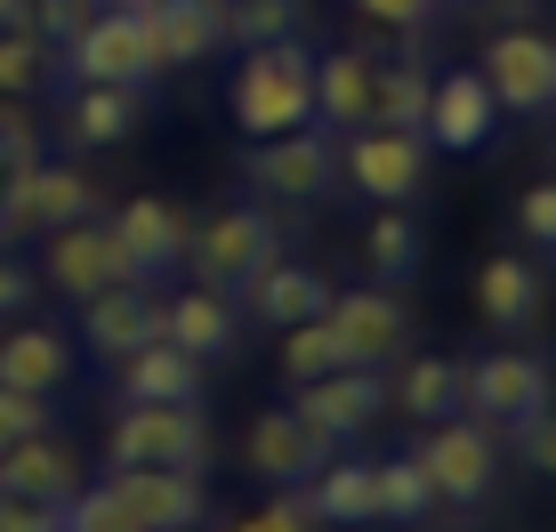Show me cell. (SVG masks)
<instances>
[{
    "instance_id": "obj_14",
    "label": "cell",
    "mask_w": 556,
    "mask_h": 532,
    "mask_svg": "<svg viewBox=\"0 0 556 532\" xmlns=\"http://www.w3.org/2000/svg\"><path fill=\"white\" fill-rule=\"evenodd\" d=\"M492 138H501V105H492L484 73L476 65L435 73V89H428V145L435 154H492Z\"/></svg>"
},
{
    "instance_id": "obj_30",
    "label": "cell",
    "mask_w": 556,
    "mask_h": 532,
    "mask_svg": "<svg viewBox=\"0 0 556 532\" xmlns=\"http://www.w3.org/2000/svg\"><path fill=\"white\" fill-rule=\"evenodd\" d=\"M435 484L419 477L412 452H388V460H371V524H395V532H419L435 517Z\"/></svg>"
},
{
    "instance_id": "obj_3",
    "label": "cell",
    "mask_w": 556,
    "mask_h": 532,
    "mask_svg": "<svg viewBox=\"0 0 556 532\" xmlns=\"http://www.w3.org/2000/svg\"><path fill=\"white\" fill-rule=\"evenodd\" d=\"M282 251V218L275 202H226V211L194 218V242H186V275L210 282V291H242L266 258Z\"/></svg>"
},
{
    "instance_id": "obj_27",
    "label": "cell",
    "mask_w": 556,
    "mask_h": 532,
    "mask_svg": "<svg viewBox=\"0 0 556 532\" xmlns=\"http://www.w3.org/2000/svg\"><path fill=\"white\" fill-rule=\"evenodd\" d=\"M113 379H122V404H202V364L169 339H146L138 355H122Z\"/></svg>"
},
{
    "instance_id": "obj_31",
    "label": "cell",
    "mask_w": 556,
    "mask_h": 532,
    "mask_svg": "<svg viewBox=\"0 0 556 532\" xmlns=\"http://www.w3.org/2000/svg\"><path fill=\"white\" fill-rule=\"evenodd\" d=\"M459 355H419V364L395 371V388H388V404H404L412 420H452L459 411Z\"/></svg>"
},
{
    "instance_id": "obj_40",
    "label": "cell",
    "mask_w": 556,
    "mask_h": 532,
    "mask_svg": "<svg viewBox=\"0 0 556 532\" xmlns=\"http://www.w3.org/2000/svg\"><path fill=\"white\" fill-rule=\"evenodd\" d=\"M516 435H525V460H532V477H548V484H556V379H548L541 411H532V420L516 428Z\"/></svg>"
},
{
    "instance_id": "obj_15",
    "label": "cell",
    "mask_w": 556,
    "mask_h": 532,
    "mask_svg": "<svg viewBox=\"0 0 556 532\" xmlns=\"http://www.w3.org/2000/svg\"><path fill=\"white\" fill-rule=\"evenodd\" d=\"M468 299H476V322H484V331L525 339L532 322H541V307H548V275L532 258H516V251H492L484 266H476Z\"/></svg>"
},
{
    "instance_id": "obj_26",
    "label": "cell",
    "mask_w": 556,
    "mask_h": 532,
    "mask_svg": "<svg viewBox=\"0 0 556 532\" xmlns=\"http://www.w3.org/2000/svg\"><path fill=\"white\" fill-rule=\"evenodd\" d=\"M371 89H379V56L363 49H323L315 56V129H363L371 122Z\"/></svg>"
},
{
    "instance_id": "obj_35",
    "label": "cell",
    "mask_w": 556,
    "mask_h": 532,
    "mask_svg": "<svg viewBox=\"0 0 556 532\" xmlns=\"http://www.w3.org/2000/svg\"><path fill=\"white\" fill-rule=\"evenodd\" d=\"M306 33V0H226V41L258 49V41H291Z\"/></svg>"
},
{
    "instance_id": "obj_16",
    "label": "cell",
    "mask_w": 556,
    "mask_h": 532,
    "mask_svg": "<svg viewBox=\"0 0 556 532\" xmlns=\"http://www.w3.org/2000/svg\"><path fill=\"white\" fill-rule=\"evenodd\" d=\"M146 339H162V299H153V282L81 299V347L98 355V364H122V355H138Z\"/></svg>"
},
{
    "instance_id": "obj_12",
    "label": "cell",
    "mask_w": 556,
    "mask_h": 532,
    "mask_svg": "<svg viewBox=\"0 0 556 532\" xmlns=\"http://www.w3.org/2000/svg\"><path fill=\"white\" fill-rule=\"evenodd\" d=\"M98 211H105V194H98V178H89L81 162H33L25 186H16V202H9V218H0V242L56 235V226L98 218Z\"/></svg>"
},
{
    "instance_id": "obj_11",
    "label": "cell",
    "mask_w": 556,
    "mask_h": 532,
    "mask_svg": "<svg viewBox=\"0 0 556 532\" xmlns=\"http://www.w3.org/2000/svg\"><path fill=\"white\" fill-rule=\"evenodd\" d=\"M331 331H339V347H348V364H371V371H388V364H404V347H412V307H404V291H388V282H363V291H331Z\"/></svg>"
},
{
    "instance_id": "obj_39",
    "label": "cell",
    "mask_w": 556,
    "mask_h": 532,
    "mask_svg": "<svg viewBox=\"0 0 556 532\" xmlns=\"http://www.w3.org/2000/svg\"><path fill=\"white\" fill-rule=\"evenodd\" d=\"M56 395H25V388H0V444H16V435H41L56 420Z\"/></svg>"
},
{
    "instance_id": "obj_8",
    "label": "cell",
    "mask_w": 556,
    "mask_h": 532,
    "mask_svg": "<svg viewBox=\"0 0 556 532\" xmlns=\"http://www.w3.org/2000/svg\"><path fill=\"white\" fill-rule=\"evenodd\" d=\"M41 282L65 299H89V291H129V282H153V275L129 258V242L98 211V218H73L56 235H41Z\"/></svg>"
},
{
    "instance_id": "obj_25",
    "label": "cell",
    "mask_w": 556,
    "mask_h": 532,
    "mask_svg": "<svg viewBox=\"0 0 556 532\" xmlns=\"http://www.w3.org/2000/svg\"><path fill=\"white\" fill-rule=\"evenodd\" d=\"M146 25H153L162 73H178L226 49V0H146Z\"/></svg>"
},
{
    "instance_id": "obj_41",
    "label": "cell",
    "mask_w": 556,
    "mask_h": 532,
    "mask_svg": "<svg viewBox=\"0 0 556 532\" xmlns=\"http://www.w3.org/2000/svg\"><path fill=\"white\" fill-rule=\"evenodd\" d=\"M0 532H65V501H33V492H0Z\"/></svg>"
},
{
    "instance_id": "obj_20",
    "label": "cell",
    "mask_w": 556,
    "mask_h": 532,
    "mask_svg": "<svg viewBox=\"0 0 556 532\" xmlns=\"http://www.w3.org/2000/svg\"><path fill=\"white\" fill-rule=\"evenodd\" d=\"M105 218H113V235L129 242V258H138L153 282L186 266V242H194V211H186V202L138 194V202H122V211H105Z\"/></svg>"
},
{
    "instance_id": "obj_4",
    "label": "cell",
    "mask_w": 556,
    "mask_h": 532,
    "mask_svg": "<svg viewBox=\"0 0 556 532\" xmlns=\"http://www.w3.org/2000/svg\"><path fill=\"white\" fill-rule=\"evenodd\" d=\"M242 186L275 211H299V202H323L339 186V138L331 129H282V138H251L242 145Z\"/></svg>"
},
{
    "instance_id": "obj_13",
    "label": "cell",
    "mask_w": 556,
    "mask_h": 532,
    "mask_svg": "<svg viewBox=\"0 0 556 532\" xmlns=\"http://www.w3.org/2000/svg\"><path fill=\"white\" fill-rule=\"evenodd\" d=\"M291 411L306 428H323L331 444H355L363 428L388 411V379H379L371 364H339L323 379H306V388H291Z\"/></svg>"
},
{
    "instance_id": "obj_46",
    "label": "cell",
    "mask_w": 556,
    "mask_h": 532,
    "mask_svg": "<svg viewBox=\"0 0 556 532\" xmlns=\"http://www.w3.org/2000/svg\"><path fill=\"white\" fill-rule=\"evenodd\" d=\"M435 9H492V0H435Z\"/></svg>"
},
{
    "instance_id": "obj_23",
    "label": "cell",
    "mask_w": 556,
    "mask_h": 532,
    "mask_svg": "<svg viewBox=\"0 0 556 532\" xmlns=\"http://www.w3.org/2000/svg\"><path fill=\"white\" fill-rule=\"evenodd\" d=\"M105 484L122 492L153 532H186V524L210 517V484L194 468H105Z\"/></svg>"
},
{
    "instance_id": "obj_2",
    "label": "cell",
    "mask_w": 556,
    "mask_h": 532,
    "mask_svg": "<svg viewBox=\"0 0 556 532\" xmlns=\"http://www.w3.org/2000/svg\"><path fill=\"white\" fill-rule=\"evenodd\" d=\"M56 81H65V89H81V81H98V89H146V81H162L146 9H113V0H98V16L56 49Z\"/></svg>"
},
{
    "instance_id": "obj_42",
    "label": "cell",
    "mask_w": 556,
    "mask_h": 532,
    "mask_svg": "<svg viewBox=\"0 0 556 532\" xmlns=\"http://www.w3.org/2000/svg\"><path fill=\"white\" fill-rule=\"evenodd\" d=\"M348 9L363 25H379V33H419L435 16V0H348Z\"/></svg>"
},
{
    "instance_id": "obj_37",
    "label": "cell",
    "mask_w": 556,
    "mask_h": 532,
    "mask_svg": "<svg viewBox=\"0 0 556 532\" xmlns=\"http://www.w3.org/2000/svg\"><path fill=\"white\" fill-rule=\"evenodd\" d=\"M89 16H98V0H33V9H25V33H41L49 49H65Z\"/></svg>"
},
{
    "instance_id": "obj_7",
    "label": "cell",
    "mask_w": 556,
    "mask_h": 532,
    "mask_svg": "<svg viewBox=\"0 0 556 532\" xmlns=\"http://www.w3.org/2000/svg\"><path fill=\"white\" fill-rule=\"evenodd\" d=\"M339 186L363 202H419L428 194V138L388 122L339 129Z\"/></svg>"
},
{
    "instance_id": "obj_32",
    "label": "cell",
    "mask_w": 556,
    "mask_h": 532,
    "mask_svg": "<svg viewBox=\"0 0 556 532\" xmlns=\"http://www.w3.org/2000/svg\"><path fill=\"white\" fill-rule=\"evenodd\" d=\"M339 364H348V347H339L331 315H306V322L282 331V355H275L282 388H306V379H323V371H339Z\"/></svg>"
},
{
    "instance_id": "obj_17",
    "label": "cell",
    "mask_w": 556,
    "mask_h": 532,
    "mask_svg": "<svg viewBox=\"0 0 556 532\" xmlns=\"http://www.w3.org/2000/svg\"><path fill=\"white\" fill-rule=\"evenodd\" d=\"M242 452H251V477H266V484L291 492V484L315 477L339 444H331L323 428H306L291 404H275V411H258V420H251V444H242Z\"/></svg>"
},
{
    "instance_id": "obj_6",
    "label": "cell",
    "mask_w": 556,
    "mask_h": 532,
    "mask_svg": "<svg viewBox=\"0 0 556 532\" xmlns=\"http://www.w3.org/2000/svg\"><path fill=\"white\" fill-rule=\"evenodd\" d=\"M105 468H210V420L202 404H122L105 428Z\"/></svg>"
},
{
    "instance_id": "obj_44",
    "label": "cell",
    "mask_w": 556,
    "mask_h": 532,
    "mask_svg": "<svg viewBox=\"0 0 556 532\" xmlns=\"http://www.w3.org/2000/svg\"><path fill=\"white\" fill-rule=\"evenodd\" d=\"M25 307H33V266L16 258L9 242H0V322H9V315H25Z\"/></svg>"
},
{
    "instance_id": "obj_5",
    "label": "cell",
    "mask_w": 556,
    "mask_h": 532,
    "mask_svg": "<svg viewBox=\"0 0 556 532\" xmlns=\"http://www.w3.org/2000/svg\"><path fill=\"white\" fill-rule=\"evenodd\" d=\"M412 460H419V477L435 484V501H444V508H484V501H492V484H501V452H492V428H484V420H468V411H452V420H419Z\"/></svg>"
},
{
    "instance_id": "obj_28",
    "label": "cell",
    "mask_w": 556,
    "mask_h": 532,
    "mask_svg": "<svg viewBox=\"0 0 556 532\" xmlns=\"http://www.w3.org/2000/svg\"><path fill=\"white\" fill-rule=\"evenodd\" d=\"M306 517L331 524V532H363L371 524V460H355V452H331V460L315 468V477L299 484Z\"/></svg>"
},
{
    "instance_id": "obj_34",
    "label": "cell",
    "mask_w": 556,
    "mask_h": 532,
    "mask_svg": "<svg viewBox=\"0 0 556 532\" xmlns=\"http://www.w3.org/2000/svg\"><path fill=\"white\" fill-rule=\"evenodd\" d=\"M56 89V49L41 33H0V98H49Z\"/></svg>"
},
{
    "instance_id": "obj_9",
    "label": "cell",
    "mask_w": 556,
    "mask_h": 532,
    "mask_svg": "<svg viewBox=\"0 0 556 532\" xmlns=\"http://www.w3.org/2000/svg\"><path fill=\"white\" fill-rule=\"evenodd\" d=\"M484 89L501 105V122H548L556 113V33L541 25H501L484 41Z\"/></svg>"
},
{
    "instance_id": "obj_1",
    "label": "cell",
    "mask_w": 556,
    "mask_h": 532,
    "mask_svg": "<svg viewBox=\"0 0 556 532\" xmlns=\"http://www.w3.org/2000/svg\"><path fill=\"white\" fill-rule=\"evenodd\" d=\"M226 105H235V129H242V138H282V129H306V122H315V49H306V33L242 49L235 98H226Z\"/></svg>"
},
{
    "instance_id": "obj_22",
    "label": "cell",
    "mask_w": 556,
    "mask_h": 532,
    "mask_svg": "<svg viewBox=\"0 0 556 532\" xmlns=\"http://www.w3.org/2000/svg\"><path fill=\"white\" fill-rule=\"evenodd\" d=\"M235 299H242V315H251V322H266V331H291V322H306V315L331 307V275H315V266H299V258L275 251Z\"/></svg>"
},
{
    "instance_id": "obj_33",
    "label": "cell",
    "mask_w": 556,
    "mask_h": 532,
    "mask_svg": "<svg viewBox=\"0 0 556 532\" xmlns=\"http://www.w3.org/2000/svg\"><path fill=\"white\" fill-rule=\"evenodd\" d=\"M428 89H435V73H428V65H379L371 122H388V129H419V138H428Z\"/></svg>"
},
{
    "instance_id": "obj_43",
    "label": "cell",
    "mask_w": 556,
    "mask_h": 532,
    "mask_svg": "<svg viewBox=\"0 0 556 532\" xmlns=\"http://www.w3.org/2000/svg\"><path fill=\"white\" fill-rule=\"evenodd\" d=\"M226 532H315V517H306V501H299V484H291L282 501L251 508V517H242V524H226Z\"/></svg>"
},
{
    "instance_id": "obj_45",
    "label": "cell",
    "mask_w": 556,
    "mask_h": 532,
    "mask_svg": "<svg viewBox=\"0 0 556 532\" xmlns=\"http://www.w3.org/2000/svg\"><path fill=\"white\" fill-rule=\"evenodd\" d=\"M25 9L33 0H0V33H25Z\"/></svg>"
},
{
    "instance_id": "obj_47",
    "label": "cell",
    "mask_w": 556,
    "mask_h": 532,
    "mask_svg": "<svg viewBox=\"0 0 556 532\" xmlns=\"http://www.w3.org/2000/svg\"><path fill=\"white\" fill-rule=\"evenodd\" d=\"M113 9H146V0H113Z\"/></svg>"
},
{
    "instance_id": "obj_24",
    "label": "cell",
    "mask_w": 556,
    "mask_h": 532,
    "mask_svg": "<svg viewBox=\"0 0 556 532\" xmlns=\"http://www.w3.org/2000/svg\"><path fill=\"white\" fill-rule=\"evenodd\" d=\"M81 484H89V477H81V452H73L56 428L0 444V492H33V501H73Z\"/></svg>"
},
{
    "instance_id": "obj_18",
    "label": "cell",
    "mask_w": 556,
    "mask_h": 532,
    "mask_svg": "<svg viewBox=\"0 0 556 532\" xmlns=\"http://www.w3.org/2000/svg\"><path fill=\"white\" fill-rule=\"evenodd\" d=\"M73 371H81V347H73L56 322H16L0 331V388H25V395H65Z\"/></svg>"
},
{
    "instance_id": "obj_19",
    "label": "cell",
    "mask_w": 556,
    "mask_h": 532,
    "mask_svg": "<svg viewBox=\"0 0 556 532\" xmlns=\"http://www.w3.org/2000/svg\"><path fill=\"white\" fill-rule=\"evenodd\" d=\"M162 339L169 347H186L194 364H226L242 339V307L235 291H210V282H186L178 299H162Z\"/></svg>"
},
{
    "instance_id": "obj_38",
    "label": "cell",
    "mask_w": 556,
    "mask_h": 532,
    "mask_svg": "<svg viewBox=\"0 0 556 532\" xmlns=\"http://www.w3.org/2000/svg\"><path fill=\"white\" fill-rule=\"evenodd\" d=\"M516 235L541 242V251H556V178H541V186L516 194Z\"/></svg>"
},
{
    "instance_id": "obj_48",
    "label": "cell",
    "mask_w": 556,
    "mask_h": 532,
    "mask_svg": "<svg viewBox=\"0 0 556 532\" xmlns=\"http://www.w3.org/2000/svg\"><path fill=\"white\" fill-rule=\"evenodd\" d=\"M186 532H210V524H186Z\"/></svg>"
},
{
    "instance_id": "obj_29",
    "label": "cell",
    "mask_w": 556,
    "mask_h": 532,
    "mask_svg": "<svg viewBox=\"0 0 556 532\" xmlns=\"http://www.w3.org/2000/svg\"><path fill=\"white\" fill-rule=\"evenodd\" d=\"M419 258H428V235H419L412 202H379V218L363 226V266H371V282L404 291V282H419Z\"/></svg>"
},
{
    "instance_id": "obj_21",
    "label": "cell",
    "mask_w": 556,
    "mask_h": 532,
    "mask_svg": "<svg viewBox=\"0 0 556 532\" xmlns=\"http://www.w3.org/2000/svg\"><path fill=\"white\" fill-rule=\"evenodd\" d=\"M56 129H65L73 154H113V145H129L146 129V89H65V113H56Z\"/></svg>"
},
{
    "instance_id": "obj_36",
    "label": "cell",
    "mask_w": 556,
    "mask_h": 532,
    "mask_svg": "<svg viewBox=\"0 0 556 532\" xmlns=\"http://www.w3.org/2000/svg\"><path fill=\"white\" fill-rule=\"evenodd\" d=\"M65 532H153V524H146L113 484H81V492L65 501Z\"/></svg>"
},
{
    "instance_id": "obj_10",
    "label": "cell",
    "mask_w": 556,
    "mask_h": 532,
    "mask_svg": "<svg viewBox=\"0 0 556 532\" xmlns=\"http://www.w3.org/2000/svg\"><path fill=\"white\" fill-rule=\"evenodd\" d=\"M548 364L541 355H525V347H492V355H476V364H459V411L468 420H484V428H525L532 411H541V395H548Z\"/></svg>"
}]
</instances>
